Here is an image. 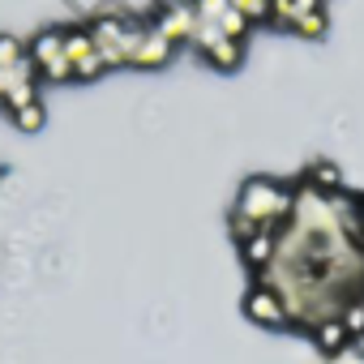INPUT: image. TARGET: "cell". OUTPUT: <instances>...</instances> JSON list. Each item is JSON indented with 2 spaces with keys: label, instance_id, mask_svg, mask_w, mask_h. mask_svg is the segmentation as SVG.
I'll list each match as a JSON object with an SVG mask.
<instances>
[{
  "label": "cell",
  "instance_id": "277c9868",
  "mask_svg": "<svg viewBox=\"0 0 364 364\" xmlns=\"http://www.w3.org/2000/svg\"><path fill=\"white\" fill-rule=\"evenodd\" d=\"M65 56H69V65H73V77H82V82H90V77H99V73L107 69L103 56H99V48H95L90 26L65 31Z\"/></svg>",
  "mask_w": 364,
  "mask_h": 364
},
{
  "label": "cell",
  "instance_id": "7c38bea8",
  "mask_svg": "<svg viewBox=\"0 0 364 364\" xmlns=\"http://www.w3.org/2000/svg\"><path fill=\"white\" fill-rule=\"evenodd\" d=\"M338 321L347 326V334L355 338V334H364V291H355L343 309H338Z\"/></svg>",
  "mask_w": 364,
  "mask_h": 364
},
{
  "label": "cell",
  "instance_id": "7a4b0ae2",
  "mask_svg": "<svg viewBox=\"0 0 364 364\" xmlns=\"http://www.w3.org/2000/svg\"><path fill=\"white\" fill-rule=\"evenodd\" d=\"M26 56H31V65H35V73H39L43 82H69V77H73V65H69V56H65V31H43V35H35V43L26 48Z\"/></svg>",
  "mask_w": 364,
  "mask_h": 364
},
{
  "label": "cell",
  "instance_id": "ac0fdd59",
  "mask_svg": "<svg viewBox=\"0 0 364 364\" xmlns=\"http://www.w3.org/2000/svg\"><path fill=\"white\" fill-rule=\"evenodd\" d=\"M193 9H198V18H202V22H215V26H219V22H223V14L232 9V0H193Z\"/></svg>",
  "mask_w": 364,
  "mask_h": 364
},
{
  "label": "cell",
  "instance_id": "ba28073f",
  "mask_svg": "<svg viewBox=\"0 0 364 364\" xmlns=\"http://www.w3.org/2000/svg\"><path fill=\"white\" fill-rule=\"evenodd\" d=\"M347 338H351V334H347V326H343L338 317H326V321L313 326V343H317V351H321L326 360H330V355H343V351H347Z\"/></svg>",
  "mask_w": 364,
  "mask_h": 364
},
{
  "label": "cell",
  "instance_id": "8992f818",
  "mask_svg": "<svg viewBox=\"0 0 364 364\" xmlns=\"http://www.w3.org/2000/svg\"><path fill=\"white\" fill-rule=\"evenodd\" d=\"M171 56H176V43H171L167 35H159L154 22H146L137 48H133V56H129V65H133V69H163Z\"/></svg>",
  "mask_w": 364,
  "mask_h": 364
},
{
  "label": "cell",
  "instance_id": "2e32d148",
  "mask_svg": "<svg viewBox=\"0 0 364 364\" xmlns=\"http://www.w3.org/2000/svg\"><path fill=\"white\" fill-rule=\"evenodd\" d=\"M291 35H300V39H321V35H326V9H321V14H300L296 26H291Z\"/></svg>",
  "mask_w": 364,
  "mask_h": 364
},
{
  "label": "cell",
  "instance_id": "4fadbf2b",
  "mask_svg": "<svg viewBox=\"0 0 364 364\" xmlns=\"http://www.w3.org/2000/svg\"><path fill=\"white\" fill-rule=\"evenodd\" d=\"M228 232L236 236V245H245V240H253V236L262 232V223H257V219H249L245 210H236V206H232V215H228Z\"/></svg>",
  "mask_w": 364,
  "mask_h": 364
},
{
  "label": "cell",
  "instance_id": "44dd1931",
  "mask_svg": "<svg viewBox=\"0 0 364 364\" xmlns=\"http://www.w3.org/2000/svg\"><path fill=\"white\" fill-rule=\"evenodd\" d=\"M326 364H364V355H347V351H343V355H330Z\"/></svg>",
  "mask_w": 364,
  "mask_h": 364
},
{
  "label": "cell",
  "instance_id": "5bb4252c",
  "mask_svg": "<svg viewBox=\"0 0 364 364\" xmlns=\"http://www.w3.org/2000/svg\"><path fill=\"white\" fill-rule=\"evenodd\" d=\"M43 120H48L43 103H26V107H18V112H14V124H18L22 133H39V129H43Z\"/></svg>",
  "mask_w": 364,
  "mask_h": 364
},
{
  "label": "cell",
  "instance_id": "9a60e30c",
  "mask_svg": "<svg viewBox=\"0 0 364 364\" xmlns=\"http://www.w3.org/2000/svg\"><path fill=\"white\" fill-rule=\"evenodd\" d=\"M249 26H253V22H249L240 9H228V14H223V22H219V31H223L228 39H236V43H245V39H249Z\"/></svg>",
  "mask_w": 364,
  "mask_h": 364
},
{
  "label": "cell",
  "instance_id": "e0dca14e",
  "mask_svg": "<svg viewBox=\"0 0 364 364\" xmlns=\"http://www.w3.org/2000/svg\"><path fill=\"white\" fill-rule=\"evenodd\" d=\"M296 0H270V22L279 26V31H291L296 26Z\"/></svg>",
  "mask_w": 364,
  "mask_h": 364
},
{
  "label": "cell",
  "instance_id": "8fae6325",
  "mask_svg": "<svg viewBox=\"0 0 364 364\" xmlns=\"http://www.w3.org/2000/svg\"><path fill=\"white\" fill-rule=\"evenodd\" d=\"M26 65V43H18L14 35H0V73H14Z\"/></svg>",
  "mask_w": 364,
  "mask_h": 364
},
{
  "label": "cell",
  "instance_id": "d6986e66",
  "mask_svg": "<svg viewBox=\"0 0 364 364\" xmlns=\"http://www.w3.org/2000/svg\"><path fill=\"white\" fill-rule=\"evenodd\" d=\"M232 9H240L249 22H270V0H232Z\"/></svg>",
  "mask_w": 364,
  "mask_h": 364
},
{
  "label": "cell",
  "instance_id": "6da1fadb",
  "mask_svg": "<svg viewBox=\"0 0 364 364\" xmlns=\"http://www.w3.org/2000/svg\"><path fill=\"white\" fill-rule=\"evenodd\" d=\"M236 210H245L249 219H257L266 232H279V228H283V219H291V215H296V193H291L287 185H279V180L257 176V180H245Z\"/></svg>",
  "mask_w": 364,
  "mask_h": 364
},
{
  "label": "cell",
  "instance_id": "3957f363",
  "mask_svg": "<svg viewBox=\"0 0 364 364\" xmlns=\"http://www.w3.org/2000/svg\"><path fill=\"white\" fill-rule=\"evenodd\" d=\"M245 317H249L253 326H262V330H287V321H291L283 296H279L274 287H257V283H253V291L245 296Z\"/></svg>",
  "mask_w": 364,
  "mask_h": 364
},
{
  "label": "cell",
  "instance_id": "52a82bcc",
  "mask_svg": "<svg viewBox=\"0 0 364 364\" xmlns=\"http://www.w3.org/2000/svg\"><path fill=\"white\" fill-rule=\"evenodd\" d=\"M240 257H245V266H249L253 274H257V270H266V266L279 257V232H266V228H262L253 240H245V245H240Z\"/></svg>",
  "mask_w": 364,
  "mask_h": 364
},
{
  "label": "cell",
  "instance_id": "7402d4cb",
  "mask_svg": "<svg viewBox=\"0 0 364 364\" xmlns=\"http://www.w3.org/2000/svg\"><path fill=\"white\" fill-rule=\"evenodd\" d=\"M5 90H9V73H0V103H5Z\"/></svg>",
  "mask_w": 364,
  "mask_h": 364
},
{
  "label": "cell",
  "instance_id": "9c48e42d",
  "mask_svg": "<svg viewBox=\"0 0 364 364\" xmlns=\"http://www.w3.org/2000/svg\"><path fill=\"white\" fill-rule=\"evenodd\" d=\"M202 56L215 65V69H223V73H232V69H240V60H245V43H236V39H228V35H219L210 48H202Z\"/></svg>",
  "mask_w": 364,
  "mask_h": 364
},
{
  "label": "cell",
  "instance_id": "ffe728a7",
  "mask_svg": "<svg viewBox=\"0 0 364 364\" xmlns=\"http://www.w3.org/2000/svg\"><path fill=\"white\" fill-rule=\"evenodd\" d=\"M326 0H296V14H321Z\"/></svg>",
  "mask_w": 364,
  "mask_h": 364
},
{
  "label": "cell",
  "instance_id": "5b68a950",
  "mask_svg": "<svg viewBox=\"0 0 364 364\" xmlns=\"http://www.w3.org/2000/svg\"><path fill=\"white\" fill-rule=\"evenodd\" d=\"M154 26H159V35H167V39L180 48V43H193L202 18H198V9H193V0H180V5H167V9L154 18Z\"/></svg>",
  "mask_w": 364,
  "mask_h": 364
},
{
  "label": "cell",
  "instance_id": "30bf717a",
  "mask_svg": "<svg viewBox=\"0 0 364 364\" xmlns=\"http://www.w3.org/2000/svg\"><path fill=\"white\" fill-rule=\"evenodd\" d=\"M304 185H309V189H317V193H338V189H343V171H338V163L317 159V163H309Z\"/></svg>",
  "mask_w": 364,
  "mask_h": 364
}]
</instances>
